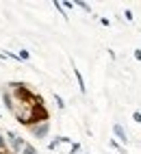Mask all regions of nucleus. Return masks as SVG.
Listing matches in <instances>:
<instances>
[{"instance_id": "f03ea898", "label": "nucleus", "mask_w": 141, "mask_h": 154, "mask_svg": "<svg viewBox=\"0 0 141 154\" xmlns=\"http://www.w3.org/2000/svg\"><path fill=\"white\" fill-rule=\"evenodd\" d=\"M48 135V124H41V128H35V137H46Z\"/></svg>"}, {"instance_id": "423d86ee", "label": "nucleus", "mask_w": 141, "mask_h": 154, "mask_svg": "<svg viewBox=\"0 0 141 154\" xmlns=\"http://www.w3.org/2000/svg\"><path fill=\"white\" fill-rule=\"evenodd\" d=\"M54 100H57V104H59V109H63V106H65V104H63V100L59 98V96H54Z\"/></svg>"}, {"instance_id": "0eeeda50", "label": "nucleus", "mask_w": 141, "mask_h": 154, "mask_svg": "<svg viewBox=\"0 0 141 154\" xmlns=\"http://www.w3.org/2000/svg\"><path fill=\"white\" fill-rule=\"evenodd\" d=\"M135 59H137V61H141V50H135Z\"/></svg>"}, {"instance_id": "f257e3e1", "label": "nucleus", "mask_w": 141, "mask_h": 154, "mask_svg": "<svg viewBox=\"0 0 141 154\" xmlns=\"http://www.w3.org/2000/svg\"><path fill=\"white\" fill-rule=\"evenodd\" d=\"M113 130H115V135H117L119 139H122L124 143L128 141V139H126V132H124V128H122V126H113Z\"/></svg>"}, {"instance_id": "20e7f679", "label": "nucleus", "mask_w": 141, "mask_h": 154, "mask_svg": "<svg viewBox=\"0 0 141 154\" xmlns=\"http://www.w3.org/2000/svg\"><path fill=\"white\" fill-rule=\"evenodd\" d=\"M22 152H24V154H37V152H35V148H33V146H28V143L24 146V150H22Z\"/></svg>"}, {"instance_id": "39448f33", "label": "nucleus", "mask_w": 141, "mask_h": 154, "mask_svg": "<svg viewBox=\"0 0 141 154\" xmlns=\"http://www.w3.org/2000/svg\"><path fill=\"white\" fill-rule=\"evenodd\" d=\"M28 59V52H26V50H22V52H20V61H26Z\"/></svg>"}, {"instance_id": "7ed1b4c3", "label": "nucleus", "mask_w": 141, "mask_h": 154, "mask_svg": "<svg viewBox=\"0 0 141 154\" xmlns=\"http://www.w3.org/2000/svg\"><path fill=\"white\" fill-rule=\"evenodd\" d=\"M76 80H78V85H80V91H85V80H83V76H80L78 69H76Z\"/></svg>"}, {"instance_id": "6e6552de", "label": "nucleus", "mask_w": 141, "mask_h": 154, "mask_svg": "<svg viewBox=\"0 0 141 154\" xmlns=\"http://www.w3.org/2000/svg\"><path fill=\"white\" fill-rule=\"evenodd\" d=\"M0 148H7V143H5V139L0 137Z\"/></svg>"}]
</instances>
